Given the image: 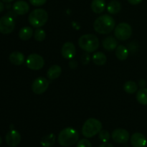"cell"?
<instances>
[{
    "mask_svg": "<svg viewBox=\"0 0 147 147\" xmlns=\"http://www.w3.org/2000/svg\"><path fill=\"white\" fill-rule=\"evenodd\" d=\"M112 139L118 144H125L130 138L129 133L123 129H116L112 133Z\"/></svg>",
    "mask_w": 147,
    "mask_h": 147,
    "instance_id": "30bf717a",
    "label": "cell"
},
{
    "mask_svg": "<svg viewBox=\"0 0 147 147\" xmlns=\"http://www.w3.org/2000/svg\"><path fill=\"white\" fill-rule=\"evenodd\" d=\"M128 1L129 4H132V5H137L142 2V0H128Z\"/></svg>",
    "mask_w": 147,
    "mask_h": 147,
    "instance_id": "1f68e13d",
    "label": "cell"
},
{
    "mask_svg": "<svg viewBox=\"0 0 147 147\" xmlns=\"http://www.w3.org/2000/svg\"><path fill=\"white\" fill-rule=\"evenodd\" d=\"M32 28L30 27H24L19 32V37L22 40H29L33 35Z\"/></svg>",
    "mask_w": 147,
    "mask_h": 147,
    "instance_id": "d6986e66",
    "label": "cell"
},
{
    "mask_svg": "<svg viewBox=\"0 0 147 147\" xmlns=\"http://www.w3.org/2000/svg\"><path fill=\"white\" fill-rule=\"evenodd\" d=\"M138 102L142 105H147V88H142L138 90L136 94Z\"/></svg>",
    "mask_w": 147,
    "mask_h": 147,
    "instance_id": "cb8c5ba5",
    "label": "cell"
},
{
    "mask_svg": "<svg viewBox=\"0 0 147 147\" xmlns=\"http://www.w3.org/2000/svg\"><path fill=\"white\" fill-rule=\"evenodd\" d=\"M131 34L132 28L127 23H120L114 30V35L116 38L121 41L129 40L131 37Z\"/></svg>",
    "mask_w": 147,
    "mask_h": 147,
    "instance_id": "8992f818",
    "label": "cell"
},
{
    "mask_svg": "<svg viewBox=\"0 0 147 147\" xmlns=\"http://www.w3.org/2000/svg\"><path fill=\"white\" fill-rule=\"evenodd\" d=\"M55 136L53 134H50L48 135H46L42 139L40 144L43 147H51L54 145L55 142Z\"/></svg>",
    "mask_w": 147,
    "mask_h": 147,
    "instance_id": "7402d4cb",
    "label": "cell"
},
{
    "mask_svg": "<svg viewBox=\"0 0 147 147\" xmlns=\"http://www.w3.org/2000/svg\"><path fill=\"white\" fill-rule=\"evenodd\" d=\"M102 130V123L96 119H89L86 121L82 128V134L86 138L96 136Z\"/></svg>",
    "mask_w": 147,
    "mask_h": 147,
    "instance_id": "277c9868",
    "label": "cell"
},
{
    "mask_svg": "<svg viewBox=\"0 0 147 147\" xmlns=\"http://www.w3.org/2000/svg\"><path fill=\"white\" fill-rule=\"evenodd\" d=\"M121 3L116 0H113L111 1L107 7L108 11L111 14H118L121 11Z\"/></svg>",
    "mask_w": 147,
    "mask_h": 147,
    "instance_id": "603a6c76",
    "label": "cell"
},
{
    "mask_svg": "<svg viewBox=\"0 0 147 147\" xmlns=\"http://www.w3.org/2000/svg\"><path fill=\"white\" fill-rule=\"evenodd\" d=\"M69 65H70V67H71L72 69H75L77 67L78 63L76 60H71V61L69 63Z\"/></svg>",
    "mask_w": 147,
    "mask_h": 147,
    "instance_id": "4dcf8cb0",
    "label": "cell"
},
{
    "mask_svg": "<svg viewBox=\"0 0 147 147\" xmlns=\"http://www.w3.org/2000/svg\"><path fill=\"white\" fill-rule=\"evenodd\" d=\"M99 147H114V146H113L111 144H109L108 143V142H105V143L100 144Z\"/></svg>",
    "mask_w": 147,
    "mask_h": 147,
    "instance_id": "d6a6232c",
    "label": "cell"
},
{
    "mask_svg": "<svg viewBox=\"0 0 147 147\" xmlns=\"http://www.w3.org/2000/svg\"><path fill=\"white\" fill-rule=\"evenodd\" d=\"M62 73V68L57 65H54L48 69L47 73V78L50 80L57 79Z\"/></svg>",
    "mask_w": 147,
    "mask_h": 147,
    "instance_id": "e0dca14e",
    "label": "cell"
},
{
    "mask_svg": "<svg viewBox=\"0 0 147 147\" xmlns=\"http://www.w3.org/2000/svg\"><path fill=\"white\" fill-rule=\"evenodd\" d=\"M49 87V82L45 78L39 77L33 81L32 89L34 93L37 95L42 94L47 90Z\"/></svg>",
    "mask_w": 147,
    "mask_h": 147,
    "instance_id": "9c48e42d",
    "label": "cell"
},
{
    "mask_svg": "<svg viewBox=\"0 0 147 147\" xmlns=\"http://www.w3.org/2000/svg\"><path fill=\"white\" fill-rule=\"evenodd\" d=\"M93 62L97 65H103L107 61V57L106 55L102 52H97L94 53L92 57Z\"/></svg>",
    "mask_w": 147,
    "mask_h": 147,
    "instance_id": "ffe728a7",
    "label": "cell"
},
{
    "mask_svg": "<svg viewBox=\"0 0 147 147\" xmlns=\"http://www.w3.org/2000/svg\"><path fill=\"white\" fill-rule=\"evenodd\" d=\"M99 139L102 142H108L110 139V134L106 130H101L99 132Z\"/></svg>",
    "mask_w": 147,
    "mask_h": 147,
    "instance_id": "4316f807",
    "label": "cell"
},
{
    "mask_svg": "<svg viewBox=\"0 0 147 147\" xmlns=\"http://www.w3.org/2000/svg\"><path fill=\"white\" fill-rule=\"evenodd\" d=\"M21 135L17 131L11 130L6 135V142L10 147H16L21 142Z\"/></svg>",
    "mask_w": 147,
    "mask_h": 147,
    "instance_id": "8fae6325",
    "label": "cell"
},
{
    "mask_svg": "<svg viewBox=\"0 0 147 147\" xmlns=\"http://www.w3.org/2000/svg\"><path fill=\"white\" fill-rule=\"evenodd\" d=\"M116 56L119 60H125L129 56V50L125 46L119 45L116 47Z\"/></svg>",
    "mask_w": 147,
    "mask_h": 147,
    "instance_id": "44dd1931",
    "label": "cell"
},
{
    "mask_svg": "<svg viewBox=\"0 0 147 147\" xmlns=\"http://www.w3.org/2000/svg\"><path fill=\"white\" fill-rule=\"evenodd\" d=\"M26 64L27 67L31 70H38L44 67L45 60L40 55L31 54L27 57Z\"/></svg>",
    "mask_w": 147,
    "mask_h": 147,
    "instance_id": "52a82bcc",
    "label": "cell"
},
{
    "mask_svg": "<svg viewBox=\"0 0 147 147\" xmlns=\"http://www.w3.org/2000/svg\"><path fill=\"white\" fill-rule=\"evenodd\" d=\"M77 147H92L91 143L88 139H83L78 142L77 144Z\"/></svg>",
    "mask_w": 147,
    "mask_h": 147,
    "instance_id": "83f0119b",
    "label": "cell"
},
{
    "mask_svg": "<svg viewBox=\"0 0 147 147\" xmlns=\"http://www.w3.org/2000/svg\"><path fill=\"white\" fill-rule=\"evenodd\" d=\"M95 31L99 34H109L115 27V20L111 16L103 14L98 17L93 24Z\"/></svg>",
    "mask_w": 147,
    "mask_h": 147,
    "instance_id": "6da1fadb",
    "label": "cell"
},
{
    "mask_svg": "<svg viewBox=\"0 0 147 147\" xmlns=\"http://www.w3.org/2000/svg\"><path fill=\"white\" fill-rule=\"evenodd\" d=\"M62 55L65 59H72L76 53V47L73 43L67 42L63 45L61 50Z\"/></svg>",
    "mask_w": 147,
    "mask_h": 147,
    "instance_id": "7c38bea8",
    "label": "cell"
},
{
    "mask_svg": "<svg viewBox=\"0 0 147 147\" xmlns=\"http://www.w3.org/2000/svg\"><path fill=\"white\" fill-rule=\"evenodd\" d=\"M30 4H32L34 7H40L45 4L47 1V0H29Z\"/></svg>",
    "mask_w": 147,
    "mask_h": 147,
    "instance_id": "f546056e",
    "label": "cell"
},
{
    "mask_svg": "<svg viewBox=\"0 0 147 147\" xmlns=\"http://www.w3.org/2000/svg\"><path fill=\"white\" fill-rule=\"evenodd\" d=\"M103 47L105 50L107 51H112L114 50L116 47H118V42L116 41V39L112 36H109V37H106L104 40H103Z\"/></svg>",
    "mask_w": 147,
    "mask_h": 147,
    "instance_id": "9a60e30c",
    "label": "cell"
},
{
    "mask_svg": "<svg viewBox=\"0 0 147 147\" xmlns=\"http://www.w3.org/2000/svg\"><path fill=\"white\" fill-rule=\"evenodd\" d=\"M4 4H3V3L1 2V1H0V13H1V11H4Z\"/></svg>",
    "mask_w": 147,
    "mask_h": 147,
    "instance_id": "e575fe53",
    "label": "cell"
},
{
    "mask_svg": "<svg viewBox=\"0 0 147 147\" xmlns=\"http://www.w3.org/2000/svg\"><path fill=\"white\" fill-rule=\"evenodd\" d=\"M30 10V6L23 0L17 1L13 4V11L18 15H24L27 14Z\"/></svg>",
    "mask_w": 147,
    "mask_h": 147,
    "instance_id": "4fadbf2b",
    "label": "cell"
},
{
    "mask_svg": "<svg viewBox=\"0 0 147 147\" xmlns=\"http://www.w3.org/2000/svg\"><path fill=\"white\" fill-rule=\"evenodd\" d=\"M90 60V55L86 52V53H83L82 55V57H81V62L83 65H87L88 64Z\"/></svg>",
    "mask_w": 147,
    "mask_h": 147,
    "instance_id": "f1b7e54d",
    "label": "cell"
},
{
    "mask_svg": "<svg viewBox=\"0 0 147 147\" xmlns=\"http://www.w3.org/2000/svg\"><path fill=\"white\" fill-rule=\"evenodd\" d=\"M15 27V22L11 17L4 16L0 19V32L7 34L12 32Z\"/></svg>",
    "mask_w": 147,
    "mask_h": 147,
    "instance_id": "ba28073f",
    "label": "cell"
},
{
    "mask_svg": "<svg viewBox=\"0 0 147 147\" xmlns=\"http://www.w3.org/2000/svg\"><path fill=\"white\" fill-rule=\"evenodd\" d=\"M106 7L105 0H93L91 3V9L96 14H100L103 12Z\"/></svg>",
    "mask_w": 147,
    "mask_h": 147,
    "instance_id": "ac0fdd59",
    "label": "cell"
},
{
    "mask_svg": "<svg viewBox=\"0 0 147 147\" xmlns=\"http://www.w3.org/2000/svg\"><path fill=\"white\" fill-rule=\"evenodd\" d=\"M78 132L73 128L67 127L60 132L57 141L62 146L67 147L74 145L78 141Z\"/></svg>",
    "mask_w": 147,
    "mask_h": 147,
    "instance_id": "7a4b0ae2",
    "label": "cell"
},
{
    "mask_svg": "<svg viewBox=\"0 0 147 147\" xmlns=\"http://www.w3.org/2000/svg\"><path fill=\"white\" fill-rule=\"evenodd\" d=\"M1 142H2V140H1V136H0V145L1 144Z\"/></svg>",
    "mask_w": 147,
    "mask_h": 147,
    "instance_id": "8d00e7d4",
    "label": "cell"
},
{
    "mask_svg": "<svg viewBox=\"0 0 147 147\" xmlns=\"http://www.w3.org/2000/svg\"><path fill=\"white\" fill-rule=\"evenodd\" d=\"M78 45L82 50L87 53H93L99 47V40L95 34H86L79 38Z\"/></svg>",
    "mask_w": 147,
    "mask_h": 147,
    "instance_id": "3957f363",
    "label": "cell"
},
{
    "mask_svg": "<svg viewBox=\"0 0 147 147\" xmlns=\"http://www.w3.org/2000/svg\"><path fill=\"white\" fill-rule=\"evenodd\" d=\"M9 61L15 65H20L24 62V56L20 52H13L9 55Z\"/></svg>",
    "mask_w": 147,
    "mask_h": 147,
    "instance_id": "2e32d148",
    "label": "cell"
},
{
    "mask_svg": "<svg viewBox=\"0 0 147 147\" xmlns=\"http://www.w3.org/2000/svg\"><path fill=\"white\" fill-rule=\"evenodd\" d=\"M48 20L47 12L43 9H36L30 14L28 20L32 27L40 28L45 24Z\"/></svg>",
    "mask_w": 147,
    "mask_h": 147,
    "instance_id": "5b68a950",
    "label": "cell"
},
{
    "mask_svg": "<svg viewBox=\"0 0 147 147\" xmlns=\"http://www.w3.org/2000/svg\"><path fill=\"white\" fill-rule=\"evenodd\" d=\"M146 81H145L144 80H143V79H142V80H141L140 81H139V86H141V87H144V86H146Z\"/></svg>",
    "mask_w": 147,
    "mask_h": 147,
    "instance_id": "836d02e7",
    "label": "cell"
},
{
    "mask_svg": "<svg viewBox=\"0 0 147 147\" xmlns=\"http://www.w3.org/2000/svg\"><path fill=\"white\" fill-rule=\"evenodd\" d=\"M131 144L133 147H146L147 141L144 134L135 133L131 137Z\"/></svg>",
    "mask_w": 147,
    "mask_h": 147,
    "instance_id": "5bb4252c",
    "label": "cell"
},
{
    "mask_svg": "<svg viewBox=\"0 0 147 147\" xmlns=\"http://www.w3.org/2000/svg\"><path fill=\"white\" fill-rule=\"evenodd\" d=\"M13 1V0H2V1H4V2H6V3L10 2V1Z\"/></svg>",
    "mask_w": 147,
    "mask_h": 147,
    "instance_id": "d590c367",
    "label": "cell"
},
{
    "mask_svg": "<svg viewBox=\"0 0 147 147\" xmlns=\"http://www.w3.org/2000/svg\"><path fill=\"white\" fill-rule=\"evenodd\" d=\"M46 37V33L42 29L37 28V30L34 31V37L35 40L39 42H42L45 39Z\"/></svg>",
    "mask_w": 147,
    "mask_h": 147,
    "instance_id": "484cf974",
    "label": "cell"
},
{
    "mask_svg": "<svg viewBox=\"0 0 147 147\" xmlns=\"http://www.w3.org/2000/svg\"><path fill=\"white\" fill-rule=\"evenodd\" d=\"M123 88H124V90L126 93L132 94V93H134L137 91L138 86L134 81L129 80V81H127L125 83L124 86H123Z\"/></svg>",
    "mask_w": 147,
    "mask_h": 147,
    "instance_id": "d4e9b609",
    "label": "cell"
}]
</instances>
